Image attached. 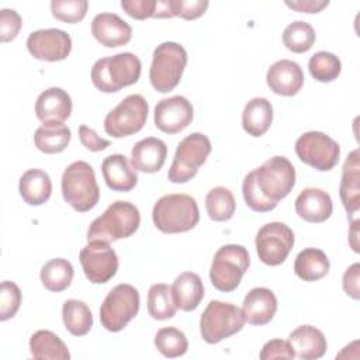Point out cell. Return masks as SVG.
<instances>
[{
	"label": "cell",
	"mask_w": 360,
	"mask_h": 360,
	"mask_svg": "<svg viewBox=\"0 0 360 360\" xmlns=\"http://www.w3.org/2000/svg\"><path fill=\"white\" fill-rule=\"evenodd\" d=\"M295 184V167L284 156H273L260 167L249 172L242 183L246 205L256 212L274 210Z\"/></svg>",
	"instance_id": "cell-1"
},
{
	"label": "cell",
	"mask_w": 360,
	"mask_h": 360,
	"mask_svg": "<svg viewBox=\"0 0 360 360\" xmlns=\"http://www.w3.org/2000/svg\"><path fill=\"white\" fill-rule=\"evenodd\" d=\"M141 70L142 63L135 53L121 52L96 60L91 68V82L103 93H115L135 84L141 77Z\"/></svg>",
	"instance_id": "cell-2"
},
{
	"label": "cell",
	"mask_w": 360,
	"mask_h": 360,
	"mask_svg": "<svg viewBox=\"0 0 360 360\" xmlns=\"http://www.w3.org/2000/svg\"><path fill=\"white\" fill-rule=\"evenodd\" d=\"M152 219L163 233L191 231L200 221L197 201L188 194H166L155 202Z\"/></svg>",
	"instance_id": "cell-3"
},
{
	"label": "cell",
	"mask_w": 360,
	"mask_h": 360,
	"mask_svg": "<svg viewBox=\"0 0 360 360\" xmlns=\"http://www.w3.org/2000/svg\"><path fill=\"white\" fill-rule=\"evenodd\" d=\"M141 224L139 210L129 201H115L87 229V240L114 242L134 235Z\"/></svg>",
	"instance_id": "cell-4"
},
{
	"label": "cell",
	"mask_w": 360,
	"mask_h": 360,
	"mask_svg": "<svg viewBox=\"0 0 360 360\" xmlns=\"http://www.w3.org/2000/svg\"><path fill=\"white\" fill-rule=\"evenodd\" d=\"M63 200L77 212H87L100 200L94 169L84 160L70 163L60 179Z\"/></svg>",
	"instance_id": "cell-5"
},
{
	"label": "cell",
	"mask_w": 360,
	"mask_h": 360,
	"mask_svg": "<svg viewBox=\"0 0 360 360\" xmlns=\"http://www.w3.org/2000/svg\"><path fill=\"white\" fill-rule=\"evenodd\" d=\"M187 66V52L177 42H162L152 55L149 80L152 87L159 93L172 91L181 80Z\"/></svg>",
	"instance_id": "cell-6"
},
{
	"label": "cell",
	"mask_w": 360,
	"mask_h": 360,
	"mask_svg": "<svg viewBox=\"0 0 360 360\" xmlns=\"http://www.w3.org/2000/svg\"><path fill=\"white\" fill-rule=\"evenodd\" d=\"M250 266V257L242 245H224L212 259L210 269L211 284L222 292H231L238 288L243 274Z\"/></svg>",
	"instance_id": "cell-7"
},
{
	"label": "cell",
	"mask_w": 360,
	"mask_h": 360,
	"mask_svg": "<svg viewBox=\"0 0 360 360\" xmlns=\"http://www.w3.org/2000/svg\"><path fill=\"white\" fill-rule=\"evenodd\" d=\"M245 318L242 309L233 304L218 300L210 301L200 318V333L210 345L219 343L242 330Z\"/></svg>",
	"instance_id": "cell-8"
},
{
	"label": "cell",
	"mask_w": 360,
	"mask_h": 360,
	"mask_svg": "<svg viewBox=\"0 0 360 360\" xmlns=\"http://www.w3.org/2000/svg\"><path fill=\"white\" fill-rule=\"evenodd\" d=\"M211 141L201 132H193L183 138L176 149L172 166L167 173L169 181L181 184L190 181L205 163L211 153Z\"/></svg>",
	"instance_id": "cell-9"
},
{
	"label": "cell",
	"mask_w": 360,
	"mask_h": 360,
	"mask_svg": "<svg viewBox=\"0 0 360 360\" xmlns=\"http://www.w3.org/2000/svg\"><path fill=\"white\" fill-rule=\"evenodd\" d=\"M141 305L138 290L131 284H118L110 290L100 307V322L110 332L122 330Z\"/></svg>",
	"instance_id": "cell-10"
},
{
	"label": "cell",
	"mask_w": 360,
	"mask_h": 360,
	"mask_svg": "<svg viewBox=\"0 0 360 360\" xmlns=\"http://www.w3.org/2000/svg\"><path fill=\"white\" fill-rule=\"evenodd\" d=\"M149 105L143 96L129 94L104 118V131L112 138H124L139 132L146 124Z\"/></svg>",
	"instance_id": "cell-11"
},
{
	"label": "cell",
	"mask_w": 360,
	"mask_h": 360,
	"mask_svg": "<svg viewBox=\"0 0 360 360\" xmlns=\"http://www.w3.org/2000/svg\"><path fill=\"white\" fill-rule=\"evenodd\" d=\"M295 153L301 162L319 170H332L340 156L339 143L319 131H308L295 141Z\"/></svg>",
	"instance_id": "cell-12"
},
{
	"label": "cell",
	"mask_w": 360,
	"mask_h": 360,
	"mask_svg": "<svg viewBox=\"0 0 360 360\" xmlns=\"http://www.w3.org/2000/svg\"><path fill=\"white\" fill-rule=\"evenodd\" d=\"M255 245L260 262L267 266H278L294 246V232L284 222H269L259 229Z\"/></svg>",
	"instance_id": "cell-13"
},
{
	"label": "cell",
	"mask_w": 360,
	"mask_h": 360,
	"mask_svg": "<svg viewBox=\"0 0 360 360\" xmlns=\"http://www.w3.org/2000/svg\"><path fill=\"white\" fill-rule=\"evenodd\" d=\"M79 260L84 276L93 284L110 281L118 270V256L108 242L89 240L80 250Z\"/></svg>",
	"instance_id": "cell-14"
},
{
	"label": "cell",
	"mask_w": 360,
	"mask_h": 360,
	"mask_svg": "<svg viewBox=\"0 0 360 360\" xmlns=\"http://www.w3.org/2000/svg\"><path fill=\"white\" fill-rule=\"evenodd\" d=\"M28 52L38 60L59 62L69 56L72 51V38L59 28H46L32 31L27 38Z\"/></svg>",
	"instance_id": "cell-15"
},
{
	"label": "cell",
	"mask_w": 360,
	"mask_h": 360,
	"mask_svg": "<svg viewBox=\"0 0 360 360\" xmlns=\"http://www.w3.org/2000/svg\"><path fill=\"white\" fill-rule=\"evenodd\" d=\"M194 118L191 103L183 96L160 100L155 107V125L165 134H177L187 128Z\"/></svg>",
	"instance_id": "cell-16"
},
{
	"label": "cell",
	"mask_w": 360,
	"mask_h": 360,
	"mask_svg": "<svg viewBox=\"0 0 360 360\" xmlns=\"http://www.w3.org/2000/svg\"><path fill=\"white\" fill-rule=\"evenodd\" d=\"M266 83L273 93L291 97L301 90L304 84V73L297 62L281 59L267 69Z\"/></svg>",
	"instance_id": "cell-17"
},
{
	"label": "cell",
	"mask_w": 360,
	"mask_h": 360,
	"mask_svg": "<svg viewBox=\"0 0 360 360\" xmlns=\"http://www.w3.org/2000/svg\"><path fill=\"white\" fill-rule=\"evenodd\" d=\"M91 34L101 45L117 48L131 41L132 28L115 13H100L91 21Z\"/></svg>",
	"instance_id": "cell-18"
},
{
	"label": "cell",
	"mask_w": 360,
	"mask_h": 360,
	"mask_svg": "<svg viewBox=\"0 0 360 360\" xmlns=\"http://www.w3.org/2000/svg\"><path fill=\"white\" fill-rule=\"evenodd\" d=\"M72 114V98L60 87L44 90L35 101V115L42 124H63Z\"/></svg>",
	"instance_id": "cell-19"
},
{
	"label": "cell",
	"mask_w": 360,
	"mask_h": 360,
	"mask_svg": "<svg viewBox=\"0 0 360 360\" xmlns=\"http://www.w3.org/2000/svg\"><path fill=\"white\" fill-rule=\"evenodd\" d=\"M242 314L245 322L256 326L269 323L277 311V298L270 288L256 287L252 288L242 304Z\"/></svg>",
	"instance_id": "cell-20"
},
{
	"label": "cell",
	"mask_w": 360,
	"mask_h": 360,
	"mask_svg": "<svg viewBox=\"0 0 360 360\" xmlns=\"http://www.w3.org/2000/svg\"><path fill=\"white\" fill-rule=\"evenodd\" d=\"M332 198L322 188H304L295 200V212L301 219L307 222H323L332 215Z\"/></svg>",
	"instance_id": "cell-21"
},
{
	"label": "cell",
	"mask_w": 360,
	"mask_h": 360,
	"mask_svg": "<svg viewBox=\"0 0 360 360\" xmlns=\"http://www.w3.org/2000/svg\"><path fill=\"white\" fill-rule=\"evenodd\" d=\"M167 156L166 143L155 136L138 141L131 150V165L135 170L142 173L159 172Z\"/></svg>",
	"instance_id": "cell-22"
},
{
	"label": "cell",
	"mask_w": 360,
	"mask_h": 360,
	"mask_svg": "<svg viewBox=\"0 0 360 360\" xmlns=\"http://www.w3.org/2000/svg\"><path fill=\"white\" fill-rule=\"evenodd\" d=\"M339 194L347 215L357 217L360 208V162L357 149L352 150L345 160Z\"/></svg>",
	"instance_id": "cell-23"
},
{
	"label": "cell",
	"mask_w": 360,
	"mask_h": 360,
	"mask_svg": "<svg viewBox=\"0 0 360 360\" xmlns=\"http://www.w3.org/2000/svg\"><path fill=\"white\" fill-rule=\"evenodd\" d=\"M294 354L301 360H315L325 354L328 342L325 335L312 325H301L295 328L287 339Z\"/></svg>",
	"instance_id": "cell-24"
},
{
	"label": "cell",
	"mask_w": 360,
	"mask_h": 360,
	"mask_svg": "<svg viewBox=\"0 0 360 360\" xmlns=\"http://www.w3.org/2000/svg\"><path fill=\"white\" fill-rule=\"evenodd\" d=\"M101 172L105 184L112 191H131L138 183V174L129 165L128 159L121 153L107 156L101 163Z\"/></svg>",
	"instance_id": "cell-25"
},
{
	"label": "cell",
	"mask_w": 360,
	"mask_h": 360,
	"mask_svg": "<svg viewBox=\"0 0 360 360\" xmlns=\"http://www.w3.org/2000/svg\"><path fill=\"white\" fill-rule=\"evenodd\" d=\"M172 297L176 307L181 311H194L204 298V285L197 273L184 271L173 281Z\"/></svg>",
	"instance_id": "cell-26"
},
{
	"label": "cell",
	"mask_w": 360,
	"mask_h": 360,
	"mask_svg": "<svg viewBox=\"0 0 360 360\" xmlns=\"http://www.w3.org/2000/svg\"><path fill=\"white\" fill-rule=\"evenodd\" d=\"M273 122V105L264 97L249 100L242 112L243 129L255 138L264 135Z\"/></svg>",
	"instance_id": "cell-27"
},
{
	"label": "cell",
	"mask_w": 360,
	"mask_h": 360,
	"mask_svg": "<svg viewBox=\"0 0 360 360\" xmlns=\"http://www.w3.org/2000/svg\"><path fill=\"white\" fill-rule=\"evenodd\" d=\"M18 191L28 205H42L52 194L51 177L41 169H30L20 177Z\"/></svg>",
	"instance_id": "cell-28"
},
{
	"label": "cell",
	"mask_w": 360,
	"mask_h": 360,
	"mask_svg": "<svg viewBox=\"0 0 360 360\" xmlns=\"http://www.w3.org/2000/svg\"><path fill=\"white\" fill-rule=\"evenodd\" d=\"M330 263L326 253L318 248L301 250L294 262L295 274L304 281H316L329 273Z\"/></svg>",
	"instance_id": "cell-29"
},
{
	"label": "cell",
	"mask_w": 360,
	"mask_h": 360,
	"mask_svg": "<svg viewBox=\"0 0 360 360\" xmlns=\"http://www.w3.org/2000/svg\"><path fill=\"white\" fill-rule=\"evenodd\" d=\"M30 352L34 359L41 360H69L70 353L66 345L51 330H37L30 338Z\"/></svg>",
	"instance_id": "cell-30"
},
{
	"label": "cell",
	"mask_w": 360,
	"mask_h": 360,
	"mask_svg": "<svg viewBox=\"0 0 360 360\" xmlns=\"http://www.w3.org/2000/svg\"><path fill=\"white\" fill-rule=\"evenodd\" d=\"M70 138L72 132L65 124H42L34 134V143L38 150L52 155L63 152Z\"/></svg>",
	"instance_id": "cell-31"
},
{
	"label": "cell",
	"mask_w": 360,
	"mask_h": 360,
	"mask_svg": "<svg viewBox=\"0 0 360 360\" xmlns=\"http://www.w3.org/2000/svg\"><path fill=\"white\" fill-rule=\"evenodd\" d=\"M75 271L69 260L56 257L46 262L39 273L42 285L52 292H60L66 290L73 280Z\"/></svg>",
	"instance_id": "cell-32"
},
{
	"label": "cell",
	"mask_w": 360,
	"mask_h": 360,
	"mask_svg": "<svg viewBox=\"0 0 360 360\" xmlns=\"http://www.w3.org/2000/svg\"><path fill=\"white\" fill-rule=\"evenodd\" d=\"M62 319L65 328L73 336H84L93 326V314L86 302L79 300H66L62 307Z\"/></svg>",
	"instance_id": "cell-33"
},
{
	"label": "cell",
	"mask_w": 360,
	"mask_h": 360,
	"mask_svg": "<svg viewBox=\"0 0 360 360\" xmlns=\"http://www.w3.org/2000/svg\"><path fill=\"white\" fill-rule=\"evenodd\" d=\"M236 202L232 191L218 186L211 188L205 195V210L208 217L217 222L229 221L235 214Z\"/></svg>",
	"instance_id": "cell-34"
},
{
	"label": "cell",
	"mask_w": 360,
	"mask_h": 360,
	"mask_svg": "<svg viewBox=\"0 0 360 360\" xmlns=\"http://www.w3.org/2000/svg\"><path fill=\"white\" fill-rule=\"evenodd\" d=\"M176 304L172 297V288L165 283L150 285L148 291V312L153 319H170L176 314Z\"/></svg>",
	"instance_id": "cell-35"
},
{
	"label": "cell",
	"mask_w": 360,
	"mask_h": 360,
	"mask_svg": "<svg viewBox=\"0 0 360 360\" xmlns=\"http://www.w3.org/2000/svg\"><path fill=\"white\" fill-rule=\"evenodd\" d=\"M316 35L311 24L297 20L288 24L283 31V44L294 53L308 52L315 44Z\"/></svg>",
	"instance_id": "cell-36"
},
{
	"label": "cell",
	"mask_w": 360,
	"mask_h": 360,
	"mask_svg": "<svg viewBox=\"0 0 360 360\" xmlns=\"http://www.w3.org/2000/svg\"><path fill=\"white\" fill-rule=\"evenodd\" d=\"M308 69L315 80L321 83H329L338 79V76L340 75L342 62L335 53L319 51L309 58Z\"/></svg>",
	"instance_id": "cell-37"
},
{
	"label": "cell",
	"mask_w": 360,
	"mask_h": 360,
	"mask_svg": "<svg viewBox=\"0 0 360 360\" xmlns=\"http://www.w3.org/2000/svg\"><path fill=\"white\" fill-rule=\"evenodd\" d=\"M155 346L165 357L174 359L186 354L188 349V342L186 335L180 329L167 326L159 329L155 335Z\"/></svg>",
	"instance_id": "cell-38"
},
{
	"label": "cell",
	"mask_w": 360,
	"mask_h": 360,
	"mask_svg": "<svg viewBox=\"0 0 360 360\" xmlns=\"http://www.w3.org/2000/svg\"><path fill=\"white\" fill-rule=\"evenodd\" d=\"M89 8L87 0H52L51 13L53 18L66 22L75 24L82 21L86 17Z\"/></svg>",
	"instance_id": "cell-39"
},
{
	"label": "cell",
	"mask_w": 360,
	"mask_h": 360,
	"mask_svg": "<svg viewBox=\"0 0 360 360\" xmlns=\"http://www.w3.org/2000/svg\"><path fill=\"white\" fill-rule=\"evenodd\" d=\"M21 290L13 281H3L0 287V319L7 321L13 318L20 309Z\"/></svg>",
	"instance_id": "cell-40"
},
{
	"label": "cell",
	"mask_w": 360,
	"mask_h": 360,
	"mask_svg": "<svg viewBox=\"0 0 360 360\" xmlns=\"http://www.w3.org/2000/svg\"><path fill=\"white\" fill-rule=\"evenodd\" d=\"M22 25L21 15L13 8H3L0 11V41L10 42L13 41Z\"/></svg>",
	"instance_id": "cell-41"
},
{
	"label": "cell",
	"mask_w": 360,
	"mask_h": 360,
	"mask_svg": "<svg viewBox=\"0 0 360 360\" xmlns=\"http://www.w3.org/2000/svg\"><path fill=\"white\" fill-rule=\"evenodd\" d=\"M210 3L207 0H172L173 14L174 17H180L183 20H195L201 17Z\"/></svg>",
	"instance_id": "cell-42"
},
{
	"label": "cell",
	"mask_w": 360,
	"mask_h": 360,
	"mask_svg": "<svg viewBox=\"0 0 360 360\" xmlns=\"http://www.w3.org/2000/svg\"><path fill=\"white\" fill-rule=\"evenodd\" d=\"M262 360H271V359H294V350L288 340L283 339H271L264 343L262 352L259 354Z\"/></svg>",
	"instance_id": "cell-43"
},
{
	"label": "cell",
	"mask_w": 360,
	"mask_h": 360,
	"mask_svg": "<svg viewBox=\"0 0 360 360\" xmlns=\"http://www.w3.org/2000/svg\"><path fill=\"white\" fill-rule=\"evenodd\" d=\"M121 7L135 20H146L153 17L156 0H122Z\"/></svg>",
	"instance_id": "cell-44"
},
{
	"label": "cell",
	"mask_w": 360,
	"mask_h": 360,
	"mask_svg": "<svg viewBox=\"0 0 360 360\" xmlns=\"http://www.w3.org/2000/svg\"><path fill=\"white\" fill-rule=\"evenodd\" d=\"M79 139L82 142V145L89 149L90 152H100L107 149L111 142L108 139H104L101 136L97 135V132L91 128H89L87 125H80L79 127Z\"/></svg>",
	"instance_id": "cell-45"
},
{
	"label": "cell",
	"mask_w": 360,
	"mask_h": 360,
	"mask_svg": "<svg viewBox=\"0 0 360 360\" xmlns=\"http://www.w3.org/2000/svg\"><path fill=\"white\" fill-rule=\"evenodd\" d=\"M359 276H360V264L353 263L350 267L346 269L342 280V285L345 292L352 297L353 300L360 298V287H359Z\"/></svg>",
	"instance_id": "cell-46"
},
{
	"label": "cell",
	"mask_w": 360,
	"mask_h": 360,
	"mask_svg": "<svg viewBox=\"0 0 360 360\" xmlns=\"http://www.w3.org/2000/svg\"><path fill=\"white\" fill-rule=\"evenodd\" d=\"M285 6L297 10L300 13H319L322 11L325 7L329 6L328 0H297V1H285Z\"/></svg>",
	"instance_id": "cell-47"
},
{
	"label": "cell",
	"mask_w": 360,
	"mask_h": 360,
	"mask_svg": "<svg viewBox=\"0 0 360 360\" xmlns=\"http://www.w3.org/2000/svg\"><path fill=\"white\" fill-rule=\"evenodd\" d=\"M172 17H174L172 0H156L153 18H172Z\"/></svg>",
	"instance_id": "cell-48"
},
{
	"label": "cell",
	"mask_w": 360,
	"mask_h": 360,
	"mask_svg": "<svg viewBox=\"0 0 360 360\" xmlns=\"http://www.w3.org/2000/svg\"><path fill=\"white\" fill-rule=\"evenodd\" d=\"M357 224H359V218H354L352 222V229H350V245L352 249L359 253V245H357Z\"/></svg>",
	"instance_id": "cell-49"
}]
</instances>
